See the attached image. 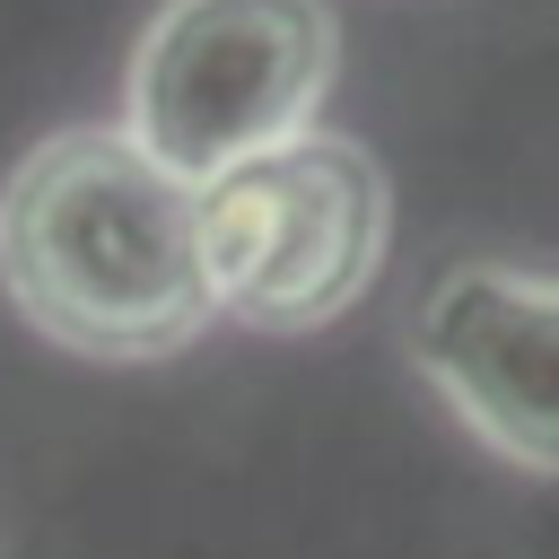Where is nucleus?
<instances>
[{"label":"nucleus","mask_w":559,"mask_h":559,"mask_svg":"<svg viewBox=\"0 0 559 559\" xmlns=\"http://www.w3.org/2000/svg\"><path fill=\"white\" fill-rule=\"evenodd\" d=\"M192 201L210 288L253 332L332 323L384 262V175L358 140L332 131H288L192 183Z\"/></svg>","instance_id":"f03ea898"},{"label":"nucleus","mask_w":559,"mask_h":559,"mask_svg":"<svg viewBox=\"0 0 559 559\" xmlns=\"http://www.w3.org/2000/svg\"><path fill=\"white\" fill-rule=\"evenodd\" d=\"M428 384L507 463L559 472V280L463 262L419 306Z\"/></svg>","instance_id":"20e7f679"},{"label":"nucleus","mask_w":559,"mask_h":559,"mask_svg":"<svg viewBox=\"0 0 559 559\" xmlns=\"http://www.w3.org/2000/svg\"><path fill=\"white\" fill-rule=\"evenodd\" d=\"M332 9L323 0H166L131 52V140L183 183L288 140L332 87Z\"/></svg>","instance_id":"7ed1b4c3"},{"label":"nucleus","mask_w":559,"mask_h":559,"mask_svg":"<svg viewBox=\"0 0 559 559\" xmlns=\"http://www.w3.org/2000/svg\"><path fill=\"white\" fill-rule=\"evenodd\" d=\"M0 288L79 358H166L210 314L201 201L131 131H52L0 183Z\"/></svg>","instance_id":"f257e3e1"}]
</instances>
